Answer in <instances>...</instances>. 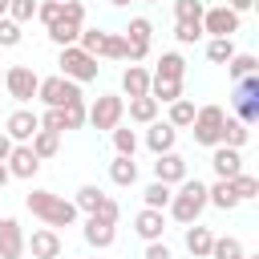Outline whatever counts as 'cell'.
<instances>
[{
  "label": "cell",
  "instance_id": "cell-1",
  "mask_svg": "<svg viewBox=\"0 0 259 259\" xmlns=\"http://www.w3.org/2000/svg\"><path fill=\"white\" fill-rule=\"evenodd\" d=\"M24 206L32 210V219H40L45 227H73L77 223V206H73V198H65V194H53V190H28V198H24Z\"/></svg>",
  "mask_w": 259,
  "mask_h": 259
},
{
  "label": "cell",
  "instance_id": "cell-2",
  "mask_svg": "<svg viewBox=\"0 0 259 259\" xmlns=\"http://www.w3.org/2000/svg\"><path fill=\"white\" fill-rule=\"evenodd\" d=\"M166 210H170V219L182 223V227L198 223V214L206 210V182H198V178H182L178 190H170Z\"/></svg>",
  "mask_w": 259,
  "mask_h": 259
},
{
  "label": "cell",
  "instance_id": "cell-3",
  "mask_svg": "<svg viewBox=\"0 0 259 259\" xmlns=\"http://www.w3.org/2000/svg\"><path fill=\"white\" fill-rule=\"evenodd\" d=\"M81 28H85V4L81 0H61V16L49 24V40L53 45H77V36H81Z\"/></svg>",
  "mask_w": 259,
  "mask_h": 259
},
{
  "label": "cell",
  "instance_id": "cell-4",
  "mask_svg": "<svg viewBox=\"0 0 259 259\" xmlns=\"http://www.w3.org/2000/svg\"><path fill=\"white\" fill-rule=\"evenodd\" d=\"M61 77H69V81H97V73H101V65H97V57L93 53H85L81 45H65L61 49Z\"/></svg>",
  "mask_w": 259,
  "mask_h": 259
},
{
  "label": "cell",
  "instance_id": "cell-5",
  "mask_svg": "<svg viewBox=\"0 0 259 259\" xmlns=\"http://www.w3.org/2000/svg\"><path fill=\"white\" fill-rule=\"evenodd\" d=\"M36 97L45 101V109H65V105L81 101V85L69 81V77H61V73H53V77H40Z\"/></svg>",
  "mask_w": 259,
  "mask_h": 259
},
{
  "label": "cell",
  "instance_id": "cell-6",
  "mask_svg": "<svg viewBox=\"0 0 259 259\" xmlns=\"http://www.w3.org/2000/svg\"><path fill=\"white\" fill-rule=\"evenodd\" d=\"M231 117H239L243 125H255L259 121V73L235 81V93H231Z\"/></svg>",
  "mask_w": 259,
  "mask_h": 259
},
{
  "label": "cell",
  "instance_id": "cell-7",
  "mask_svg": "<svg viewBox=\"0 0 259 259\" xmlns=\"http://www.w3.org/2000/svg\"><path fill=\"white\" fill-rule=\"evenodd\" d=\"M223 117H227V109L223 105H198L194 109V121H190V134H194V142L198 146H219V138H223Z\"/></svg>",
  "mask_w": 259,
  "mask_h": 259
},
{
  "label": "cell",
  "instance_id": "cell-8",
  "mask_svg": "<svg viewBox=\"0 0 259 259\" xmlns=\"http://www.w3.org/2000/svg\"><path fill=\"white\" fill-rule=\"evenodd\" d=\"M121 117H125V97L121 93H101L89 109H85V121L93 125V130H113V125H121Z\"/></svg>",
  "mask_w": 259,
  "mask_h": 259
},
{
  "label": "cell",
  "instance_id": "cell-9",
  "mask_svg": "<svg viewBox=\"0 0 259 259\" xmlns=\"http://www.w3.org/2000/svg\"><path fill=\"white\" fill-rule=\"evenodd\" d=\"M36 85H40V77H36L32 65H12V69H4V89H8V97H12L16 105H28V101L36 97Z\"/></svg>",
  "mask_w": 259,
  "mask_h": 259
},
{
  "label": "cell",
  "instance_id": "cell-10",
  "mask_svg": "<svg viewBox=\"0 0 259 259\" xmlns=\"http://www.w3.org/2000/svg\"><path fill=\"white\" fill-rule=\"evenodd\" d=\"M121 36H125V61H130V65H138V61L150 53V40H154V24H150L146 16H134V20L121 28Z\"/></svg>",
  "mask_w": 259,
  "mask_h": 259
},
{
  "label": "cell",
  "instance_id": "cell-11",
  "mask_svg": "<svg viewBox=\"0 0 259 259\" xmlns=\"http://www.w3.org/2000/svg\"><path fill=\"white\" fill-rule=\"evenodd\" d=\"M4 166H8V174L12 178H36V170H40V158L32 154V146L28 142H12V150H8V158H4Z\"/></svg>",
  "mask_w": 259,
  "mask_h": 259
},
{
  "label": "cell",
  "instance_id": "cell-12",
  "mask_svg": "<svg viewBox=\"0 0 259 259\" xmlns=\"http://www.w3.org/2000/svg\"><path fill=\"white\" fill-rule=\"evenodd\" d=\"M24 251H32V259H57L65 251L57 227H36L32 235H24Z\"/></svg>",
  "mask_w": 259,
  "mask_h": 259
},
{
  "label": "cell",
  "instance_id": "cell-13",
  "mask_svg": "<svg viewBox=\"0 0 259 259\" xmlns=\"http://www.w3.org/2000/svg\"><path fill=\"white\" fill-rule=\"evenodd\" d=\"M36 130H40V113H32L28 105H20V109H12V113L4 117V134H8L12 142H28Z\"/></svg>",
  "mask_w": 259,
  "mask_h": 259
},
{
  "label": "cell",
  "instance_id": "cell-14",
  "mask_svg": "<svg viewBox=\"0 0 259 259\" xmlns=\"http://www.w3.org/2000/svg\"><path fill=\"white\" fill-rule=\"evenodd\" d=\"M154 158H158V162H154V178H158V182L178 186L182 178H190V166H186V158H182V154L166 150V154H154Z\"/></svg>",
  "mask_w": 259,
  "mask_h": 259
},
{
  "label": "cell",
  "instance_id": "cell-15",
  "mask_svg": "<svg viewBox=\"0 0 259 259\" xmlns=\"http://www.w3.org/2000/svg\"><path fill=\"white\" fill-rule=\"evenodd\" d=\"M202 32H210V36H235L239 32V12H231L227 4L206 8L202 12Z\"/></svg>",
  "mask_w": 259,
  "mask_h": 259
},
{
  "label": "cell",
  "instance_id": "cell-16",
  "mask_svg": "<svg viewBox=\"0 0 259 259\" xmlns=\"http://www.w3.org/2000/svg\"><path fill=\"white\" fill-rule=\"evenodd\" d=\"M134 235H138L142 243H154V239H162V235H166V210L142 206V210L134 214Z\"/></svg>",
  "mask_w": 259,
  "mask_h": 259
},
{
  "label": "cell",
  "instance_id": "cell-17",
  "mask_svg": "<svg viewBox=\"0 0 259 259\" xmlns=\"http://www.w3.org/2000/svg\"><path fill=\"white\" fill-rule=\"evenodd\" d=\"M81 235H85V243H89V247L105 251V247H113V239H117V223H109V219H101V214H89Z\"/></svg>",
  "mask_w": 259,
  "mask_h": 259
},
{
  "label": "cell",
  "instance_id": "cell-18",
  "mask_svg": "<svg viewBox=\"0 0 259 259\" xmlns=\"http://www.w3.org/2000/svg\"><path fill=\"white\" fill-rule=\"evenodd\" d=\"M210 170H214V178H235L243 170V154L219 142V146H210Z\"/></svg>",
  "mask_w": 259,
  "mask_h": 259
},
{
  "label": "cell",
  "instance_id": "cell-19",
  "mask_svg": "<svg viewBox=\"0 0 259 259\" xmlns=\"http://www.w3.org/2000/svg\"><path fill=\"white\" fill-rule=\"evenodd\" d=\"M24 255V227L16 219H0V259H20Z\"/></svg>",
  "mask_w": 259,
  "mask_h": 259
},
{
  "label": "cell",
  "instance_id": "cell-20",
  "mask_svg": "<svg viewBox=\"0 0 259 259\" xmlns=\"http://www.w3.org/2000/svg\"><path fill=\"white\" fill-rule=\"evenodd\" d=\"M174 142H178V130H174L170 121H150V125H146V146H150V154H166V150H174Z\"/></svg>",
  "mask_w": 259,
  "mask_h": 259
},
{
  "label": "cell",
  "instance_id": "cell-21",
  "mask_svg": "<svg viewBox=\"0 0 259 259\" xmlns=\"http://www.w3.org/2000/svg\"><path fill=\"white\" fill-rule=\"evenodd\" d=\"M210 243H214L210 227H202V223L186 227V251H190V259H210Z\"/></svg>",
  "mask_w": 259,
  "mask_h": 259
},
{
  "label": "cell",
  "instance_id": "cell-22",
  "mask_svg": "<svg viewBox=\"0 0 259 259\" xmlns=\"http://www.w3.org/2000/svg\"><path fill=\"white\" fill-rule=\"evenodd\" d=\"M121 93L125 97H146L150 93V73L142 65H125L121 69Z\"/></svg>",
  "mask_w": 259,
  "mask_h": 259
},
{
  "label": "cell",
  "instance_id": "cell-23",
  "mask_svg": "<svg viewBox=\"0 0 259 259\" xmlns=\"http://www.w3.org/2000/svg\"><path fill=\"white\" fill-rule=\"evenodd\" d=\"M158 101L146 93V97H130V105H125V113H130V121L134 125H150V121H158Z\"/></svg>",
  "mask_w": 259,
  "mask_h": 259
},
{
  "label": "cell",
  "instance_id": "cell-24",
  "mask_svg": "<svg viewBox=\"0 0 259 259\" xmlns=\"http://www.w3.org/2000/svg\"><path fill=\"white\" fill-rule=\"evenodd\" d=\"M206 206H214V210H235L239 206V198H235V190H231L227 178H214L206 186Z\"/></svg>",
  "mask_w": 259,
  "mask_h": 259
},
{
  "label": "cell",
  "instance_id": "cell-25",
  "mask_svg": "<svg viewBox=\"0 0 259 259\" xmlns=\"http://www.w3.org/2000/svg\"><path fill=\"white\" fill-rule=\"evenodd\" d=\"M105 198H109V194H105V190H101V186H93V182H85V186H81V190H77V194H73V206H77V210H81V214H97V210H101V202H105Z\"/></svg>",
  "mask_w": 259,
  "mask_h": 259
},
{
  "label": "cell",
  "instance_id": "cell-26",
  "mask_svg": "<svg viewBox=\"0 0 259 259\" xmlns=\"http://www.w3.org/2000/svg\"><path fill=\"white\" fill-rule=\"evenodd\" d=\"M109 182H113V186H134V182H138V162L125 158V154H117V158L109 162Z\"/></svg>",
  "mask_w": 259,
  "mask_h": 259
},
{
  "label": "cell",
  "instance_id": "cell-27",
  "mask_svg": "<svg viewBox=\"0 0 259 259\" xmlns=\"http://www.w3.org/2000/svg\"><path fill=\"white\" fill-rule=\"evenodd\" d=\"M150 77H170V81H182L186 77V57L182 53H162L158 57V69Z\"/></svg>",
  "mask_w": 259,
  "mask_h": 259
},
{
  "label": "cell",
  "instance_id": "cell-28",
  "mask_svg": "<svg viewBox=\"0 0 259 259\" xmlns=\"http://www.w3.org/2000/svg\"><path fill=\"white\" fill-rule=\"evenodd\" d=\"M150 97L158 105H170L182 97V81H170V77H150Z\"/></svg>",
  "mask_w": 259,
  "mask_h": 259
},
{
  "label": "cell",
  "instance_id": "cell-29",
  "mask_svg": "<svg viewBox=\"0 0 259 259\" xmlns=\"http://www.w3.org/2000/svg\"><path fill=\"white\" fill-rule=\"evenodd\" d=\"M247 138H251V125H243L239 117H223V146H231V150H243L247 146Z\"/></svg>",
  "mask_w": 259,
  "mask_h": 259
},
{
  "label": "cell",
  "instance_id": "cell-30",
  "mask_svg": "<svg viewBox=\"0 0 259 259\" xmlns=\"http://www.w3.org/2000/svg\"><path fill=\"white\" fill-rule=\"evenodd\" d=\"M235 53H239V49H235V36H210V40H206V61H210V65H227Z\"/></svg>",
  "mask_w": 259,
  "mask_h": 259
},
{
  "label": "cell",
  "instance_id": "cell-31",
  "mask_svg": "<svg viewBox=\"0 0 259 259\" xmlns=\"http://www.w3.org/2000/svg\"><path fill=\"white\" fill-rule=\"evenodd\" d=\"M251 73H259V57H255V53H235V57L227 61V77H231V81H243V77H251Z\"/></svg>",
  "mask_w": 259,
  "mask_h": 259
},
{
  "label": "cell",
  "instance_id": "cell-32",
  "mask_svg": "<svg viewBox=\"0 0 259 259\" xmlns=\"http://www.w3.org/2000/svg\"><path fill=\"white\" fill-rule=\"evenodd\" d=\"M28 146H32V154L45 162V158H53V154L61 150V134H53V130H36V134L28 138Z\"/></svg>",
  "mask_w": 259,
  "mask_h": 259
},
{
  "label": "cell",
  "instance_id": "cell-33",
  "mask_svg": "<svg viewBox=\"0 0 259 259\" xmlns=\"http://www.w3.org/2000/svg\"><path fill=\"white\" fill-rule=\"evenodd\" d=\"M77 45H81L85 53H93V57L101 61V57H105V45H109V32H105V28H81Z\"/></svg>",
  "mask_w": 259,
  "mask_h": 259
},
{
  "label": "cell",
  "instance_id": "cell-34",
  "mask_svg": "<svg viewBox=\"0 0 259 259\" xmlns=\"http://www.w3.org/2000/svg\"><path fill=\"white\" fill-rule=\"evenodd\" d=\"M194 109H198V105H194L190 97H178V101H170V117H166V121H170L174 130H190V121H194Z\"/></svg>",
  "mask_w": 259,
  "mask_h": 259
},
{
  "label": "cell",
  "instance_id": "cell-35",
  "mask_svg": "<svg viewBox=\"0 0 259 259\" xmlns=\"http://www.w3.org/2000/svg\"><path fill=\"white\" fill-rule=\"evenodd\" d=\"M231 182V190H235V198L239 202H251V198H259V178L255 174H247V170H239L235 178H227Z\"/></svg>",
  "mask_w": 259,
  "mask_h": 259
},
{
  "label": "cell",
  "instance_id": "cell-36",
  "mask_svg": "<svg viewBox=\"0 0 259 259\" xmlns=\"http://www.w3.org/2000/svg\"><path fill=\"white\" fill-rule=\"evenodd\" d=\"M210 259H243V243H239L235 235H214Z\"/></svg>",
  "mask_w": 259,
  "mask_h": 259
},
{
  "label": "cell",
  "instance_id": "cell-37",
  "mask_svg": "<svg viewBox=\"0 0 259 259\" xmlns=\"http://www.w3.org/2000/svg\"><path fill=\"white\" fill-rule=\"evenodd\" d=\"M170 190L174 186H166V182H150L146 190H142V206H154V210H166V202H170Z\"/></svg>",
  "mask_w": 259,
  "mask_h": 259
},
{
  "label": "cell",
  "instance_id": "cell-38",
  "mask_svg": "<svg viewBox=\"0 0 259 259\" xmlns=\"http://www.w3.org/2000/svg\"><path fill=\"white\" fill-rule=\"evenodd\" d=\"M109 138H113V150H117V154L134 158V150H138V134H134L130 125H113V130H109Z\"/></svg>",
  "mask_w": 259,
  "mask_h": 259
},
{
  "label": "cell",
  "instance_id": "cell-39",
  "mask_svg": "<svg viewBox=\"0 0 259 259\" xmlns=\"http://www.w3.org/2000/svg\"><path fill=\"white\" fill-rule=\"evenodd\" d=\"M206 32H202V20H178L174 24V40L178 45H198Z\"/></svg>",
  "mask_w": 259,
  "mask_h": 259
},
{
  "label": "cell",
  "instance_id": "cell-40",
  "mask_svg": "<svg viewBox=\"0 0 259 259\" xmlns=\"http://www.w3.org/2000/svg\"><path fill=\"white\" fill-rule=\"evenodd\" d=\"M206 4L202 0H174V20H202Z\"/></svg>",
  "mask_w": 259,
  "mask_h": 259
},
{
  "label": "cell",
  "instance_id": "cell-41",
  "mask_svg": "<svg viewBox=\"0 0 259 259\" xmlns=\"http://www.w3.org/2000/svg\"><path fill=\"white\" fill-rule=\"evenodd\" d=\"M20 36H24V32H20V24H16L12 16H0V49H16V45H20Z\"/></svg>",
  "mask_w": 259,
  "mask_h": 259
},
{
  "label": "cell",
  "instance_id": "cell-42",
  "mask_svg": "<svg viewBox=\"0 0 259 259\" xmlns=\"http://www.w3.org/2000/svg\"><path fill=\"white\" fill-rule=\"evenodd\" d=\"M8 16H12L16 24L32 20V16H36V0H8Z\"/></svg>",
  "mask_w": 259,
  "mask_h": 259
},
{
  "label": "cell",
  "instance_id": "cell-43",
  "mask_svg": "<svg viewBox=\"0 0 259 259\" xmlns=\"http://www.w3.org/2000/svg\"><path fill=\"white\" fill-rule=\"evenodd\" d=\"M61 117H65V130H81V125H85V101L65 105V109H61Z\"/></svg>",
  "mask_w": 259,
  "mask_h": 259
},
{
  "label": "cell",
  "instance_id": "cell-44",
  "mask_svg": "<svg viewBox=\"0 0 259 259\" xmlns=\"http://www.w3.org/2000/svg\"><path fill=\"white\" fill-rule=\"evenodd\" d=\"M57 16H61V0H36V20H40L45 28H49Z\"/></svg>",
  "mask_w": 259,
  "mask_h": 259
},
{
  "label": "cell",
  "instance_id": "cell-45",
  "mask_svg": "<svg viewBox=\"0 0 259 259\" xmlns=\"http://www.w3.org/2000/svg\"><path fill=\"white\" fill-rule=\"evenodd\" d=\"M105 57H109V61H125V36H121V32H109Z\"/></svg>",
  "mask_w": 259,
  "mask_h": 259
},
{
  "label": "cell",
  "instance_id": "cell-46",
  "mask_svg": "<svg viewBox=\"0 0 259 259\" xmlns=\"http://www.w3.org/2000/svg\"><path fill=\"white\" fill-rule=\"evenodd\" d=\"M40 130L65 134V117H61V109H45V113H40Z\"/></svg>",
  "mask_w": 259,
  "mask_h": 259
},
{
  "label": "cell",
  "instance_id": "cell-47",
  "mask_svg": "<svg viewBox=\"0 0 259 259\" xmlns=\"http://www.w3.org/2000/svg\"><path fill=\"white\" fill-rule=\"evenodd\" d=\"M142 259H174V255H170V247H166L162 239H154V243H146V251H142Z\"/></svg>",
  "mask_w": 259,
  "mask_h": 259
},
{
  "label": "cell",
  "instance_id": "cell-48",
  "mask_svg": "<svg viewBox=\"0 0 259 259\" xmlns=\"http://www.w3.org/2000/svg\"><path fill=\"white\" fill-rule=\"evenodd\" d=\"M251 4H255V0H227V8H231V12H239V16H243V12H251Z\"/></svg>",
  "mask_w": 259,
  "mask_h": 259
},
{
  "label": "cell",
  "instance_id": "cell-49",
  "mask_svg": "<svg viewBox=\"0 0 259 259\" xmlns=\"http://www.w3.org/2000/svg\"><path fill=\"white\" fill-rule=\"evenodd\" d=\"M8 150H12V138H8V134H4V130H0V162H4V158H8Z\"/></svg>",
  "mask_w": 259,
  "mask_h": 259
},
{
  "label": "cell",
  "instance_id": "cell-50",
  "mask_svg": "<svg viewBox=\"0 0 259 259\" xmlns=\"http://www.w3.org/2000/svg\"><path fill=\"white\" fill-rule=\"evenodd\" d=\"M8 178H12V174H8V166H4V162H0V190H4V186H8Z\"/></svg>",
  "mask_w": 259,
  "mask_h": 259
},
{
  "label": "cell",
  "instance_id": "cell-51",
  "mask_svg": "<svg viewBox=\"0 0 259 259\" xmlns=\"http://www.w3.org/2000/svg\"><path fill=\"white\" fill-rule=\"evenodd\" d=\"M109 4H113V8H125V4H130V0H109Z\"/></svg>",
  "mask_w": 259,
  "mask_h": 259
},
{
  "label": "cell",
  "instance_id": "cell-52",
  "mask_svg": "<svg viewBox=\"0 0 259 259\" xmlns=\"http://www.w3.org/2000/svg\"><path fill=\"white\" fill-rule=\"evenodd\" d=\"M0 16H8V0H0Z\"/></svg>",
  "mask_w": 259,
  "mask_h": 259
},
{
  "label": "cell",
  "instance_id": "cell-53",
  "mask_svg": "<svg viewBox=\"0 0 259 259\" xmlns=\"http://www.w3.org/2000/svg\"><path fill=\"white\" fill-rule=\"evenodd\" d=\"M243 259H259V255H247V251H243Z\"/></svg>",
  "mask_w": 259,
  "mask_h": 259
},
{
  "label": "cell",
  "instance_id": "cell-54",
  "mask_svg": "<svg viewBox=\"0 0 259 259\" xmlns=\"http://www.w3.org/2000/svg\"><path fill=\"white\" fill-rule=\"evenodd\" d=\"M0 85H4V73H0Z\"/></svg>",
  "mask_w": 259,
  "mask_h": 259
},
{
  "label": "cell",
  "instance_id": "cell-55",
  "mask_svg": "<svg viewBox=\"0 0 259 259\" xmlns=\"http://www.w3.org/2000/svg\"><path fill=\"white\" fill-rule=\"evenodd\" d=\"M146 4H158V0H146Z\"/></svg>",
  "mask_w": 259,
  "mask_h": 259
}]
</instances>
